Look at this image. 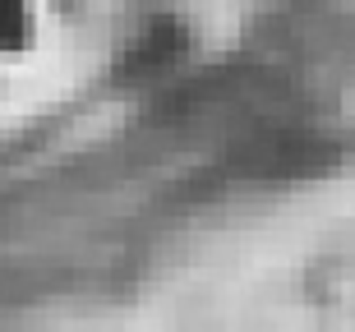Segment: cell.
I'll list each match as a JSON object with an SVG mask.
<instances>
[{"mask_svg":"<svg viewBox=\"0 0 355 332\" xmlns=\"http://www.w3.org/2000/svg\"><path fill=\"white\" fill-rule=\"evenodd\" d=\"M184 46H189V33H184V24H175L171 14H157V19H148L139 33H134L130 51H125V79L139 83V79H153V74H162V69H171L175 60L184 55Z\"/></svg>","mask_w":355,"mask_h":332,"instance_id":"obj_1","label":"cell"},{"mask_svg":"<svg viewBox=\"0 0 355 332\" xmlns=\"http://www.w3.org/2000/svg\"><path fill=\"white\" fill-rule=\"evenodd\" d=\"M33 37L28 0H0V51H24Z\"/></svg>","mask_w":355,"mask_h":332,"instance_id":"obj_2","label":"cell"}]
</instances>
